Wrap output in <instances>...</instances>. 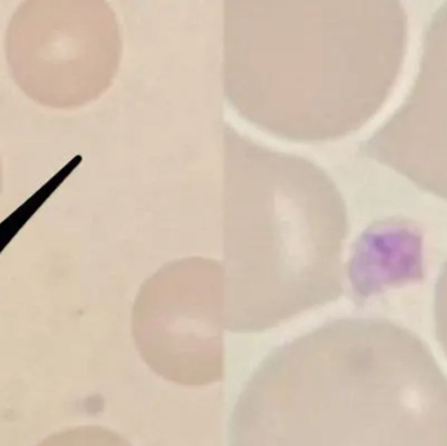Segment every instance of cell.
I'll list each match as a JSON object with an SVG mask.
<instances>
[{
	"label": "cell",
	"mask_w": 447,
	"mask_h": 446,
	"mask_svg": "<svg viewBox=\"0 0 447 446\" xmlns=\"http://www.w3.org/2000/svg\"><path fill=\"white\" fill-rule=\"evenodd\" d=\"M1 186H3V169H1V162H0V193H1Z\"/></svg>",
	"instance_id": "cell-3"
},
{
	"label": "cell",
	"mask_w": 447,
	"mask_h": 446,
	"mask_svg": "<svg viewBox=\"0 0 447 446\" xmlns=\"http://www.w3.org/2000/svg\"><path fill=\"white\" fill-rule=\"evenodd\" d=\"M372 159L447 199V4L428 26L410 96L369 142Z\"/></svg>",
	"instance_id": "cell-2"
},
{
	"label": "cell",
	"mask_w": 447,
	"mask_h": 446,
	"mask_svg": "<svg viewBox=\"0 0 447 446\" xmlns=\"http://www.w3.org/2000/svg\"><path fill=\"white\" fill-rule=\"evenodd\" d=\"M4 46L13 80L29 99L72 109L99 95L112 74V16L96 1L29 0L11 16Z\"/></svg>",
	"instance_id": "cell-1"
}]
</instances>
